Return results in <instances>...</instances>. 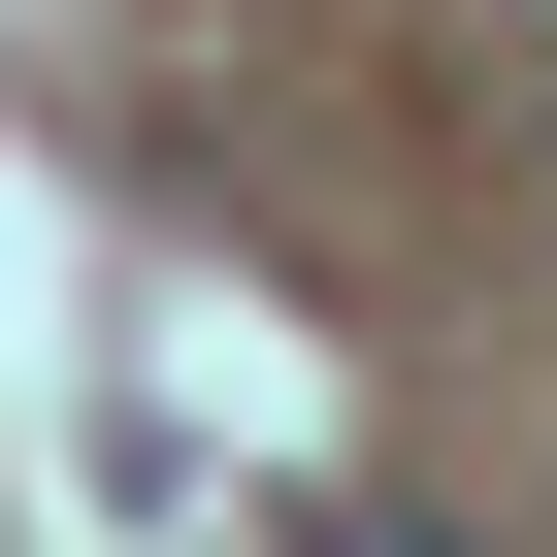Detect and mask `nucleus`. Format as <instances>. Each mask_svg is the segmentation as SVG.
<instances>
[{
	"label": "nucleus",
	"mask_w": 557,
	"mask_h": 557,
	"mask_svg": "<svg viewBox=\"0 0 557 557\" xmlns=\"http://www.w3.org/2000/svg\"><path fill=\"white\" fill-rule=\"evenodd\" d=\"M296 557H426V524H296Z\"/></svg>",
	"instance_id": "f257e3e1"
}]
</instances>
